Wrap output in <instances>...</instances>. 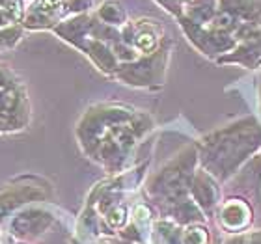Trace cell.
Listing matches in <instances>:
<instances>
[{
    "mask_svg": "<svg viewBox=\"0 0 261 244\" xmlns=\"http://www.w3.org/2000/svg\"><path fill=\"white\" fill-rule=\"evenodd\" d=\"M209 235L203 228H191L185 235V244H207Z\"/></svg>",
    "mask_w": 261,
    "mask_h": 244,
    "instance_id": "obj_2",
    "label": "cell"
},
{
    "mask_svg": "<svg viewBox=\"0 0 261 244\" xmlns=\"http://www.w3.org/2000/svg\"><path fill=\"white\" fill-rule=\"evenodd\" d=\"M220 220H222V226L226 229H229V231H239V229L246 228L250 224V209L245 203L233 200L224 207Z\"/></svg>",
    "mask_w": 261,
    "mask_h": 244,
    "instance_id": "obj_1",
    "label": "cell"
},
{
    "mask_svg": "<svg viewBox=\"0 0 261 244\" xmlns=\"http://www.w3.org/2000/svg\"><path fill=\"white\" fill-rule=\"evenodd\" d=\"M123 214H125L123 209H116L112 214H109V222L112 226H120V224H123Z\"/></svg>",
    "mask_w": 261,
    "mask_h": 244,
    "instance_id": "obj_3",
    "label": "cell"
}]
</instances>
